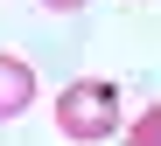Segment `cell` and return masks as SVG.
Masks as SVG:
<instances>
[{
  "label": "cell",
  "instance_id": "3",
  "mask_svg": "<svg viewBox=\"0 0 161 146\" xmlns=\"http://www.w3.org/2000/svg\"><path fill=\"white\" fill-rule=\"evenodd\" d=\"M126 146H161V104H147L140 118H133V132H126Z\"/></svg>",
  "mask_w": 161,
  "mask_h": 146
},
{
  "label": "cell",
  "instance_id": "4",
  "mask_svg": "<svg viewBox=\"0 0 161 146\" xmlns=\"http://www.w3.org/2000/svg\"><path fill=\"white\" fill-rule=\"evenodd\" d=\"M42 7H56V14H77V7H84V0H42Z\"/></svg>",
  "mask_w": 161,
  "mask_h": 146
},
{
  "label": "cell",
  "instance_id": "2",
  "mask_svg": "<svg viewBox=\"0 0 161 146\" xmlns=\"http://www.w3.org/2000/svg\"><path fill=\"white\" fill-rule=\"evenodd\" d=\"M35 104V70L21 56H0V118H21Z\"/></svg>",
  "mask_w": 161,
  "mask_h": 146
},
{
  "label": "cell",
  "instance_id": "1",
  "mask_svg": "<svg viewBox=\"0 0 161 146\" xmlns=\"http://www.w3.org/2000/svg\"><path fill=\"white\" fill-rule=\"evenodd\" d=\"M56 125H63V139H112L119 132V83L112 77H77L70 91L56 98Z\"/></svg>",
  "mask_w": 161,
  "mask_h": 146
}]
</instances>
